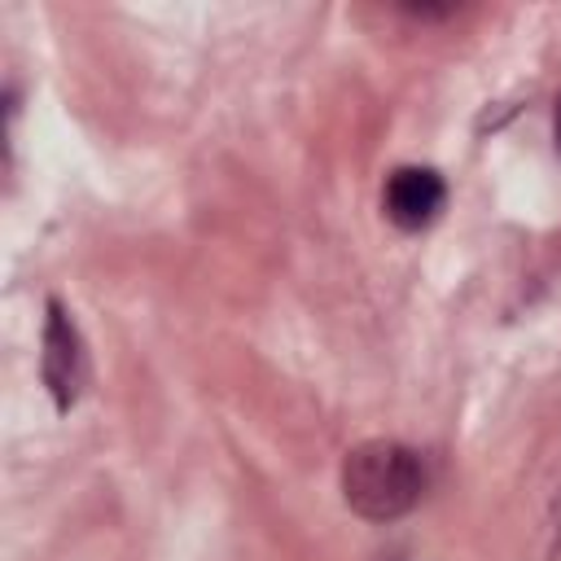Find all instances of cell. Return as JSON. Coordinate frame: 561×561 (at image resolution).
Wrapping results in <instances>:
<instances>
[{
  "label": "cell",
  "mask_w": 561,
  "mask_h": 561,
  "mask_svg": "<svg viewBox=\"0 0 561 561\" xmlns=\"http://www.w3.org/2000/svg\"><path fill=\"white\" fill-rule=\"evenodd\" d=\"M552 131H557V153H561V96H557V114H552Z\"/></svg>",
  "instance_id": "4"
},
{
  "label": "cell",
  "mask_w": 561,
  "mask_h": 561,
  "mask_svg": "<svg viewBox=\"0 0 561 561\" xmlns=\"http://www.w3.org/2000/svg\"><path fill=\"white\" fill-rule=\"evenodd\" d=\"M425 491V465L394 438H368L342 460V495L368 522L403 517Z\"/></svg>",
  "instance_id": "1"
},
{
  "label": "cell",
  "mask_w": 561,
  "mask_h": 561,
  "mask_svg": "<svg viewBox=\"0 0 561 561\" xmlns=\"http://www.w3.org/2000/svg\"><path fill=\"white\" fill-rule=\"evenodd\" d=\"M39 368H44V386H48V394H53L57 408L66 412V408L79 399L83 381H88V355H83V337H79L75 320L66 316V307H61L57 298H48Z\"/></svg>",
  "instance_id": "2"
},
{
  "label": "cell",
  "mask_w": 561,
  "mask_h": 561,
  "mask_svg": "<svg viewBox=\"0 0 561 561\" xmlns=\"http://www.w3.org/2000/svg\"><path fill=\"white\" fill-rule=\"evenodd\" d=\"M443 202H447V184L434 167H399V171H390L386 193H381V206H386L390 224H399L408 232L434 224Z\"/></svg>",
  "instance_id": "3"
}]
</instances>
